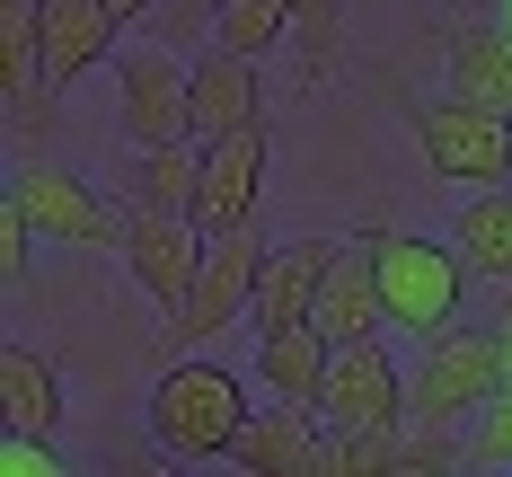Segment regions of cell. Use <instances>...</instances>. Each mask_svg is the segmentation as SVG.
I'll list each match as a JSON object with an SVG mask.
<instances>
[{"instance_id": "83f0119b", "label": "cell", "mask_w": 512, "mask_h": 477, "mask_svg": "<svg viewBox=\"0 0 512 477\" xmlns=\"http://www.w3.org/2000/svg\"><path fill=\"white\" fill-rule=\"evenodd\" d=\"M106 9H115V18H124V27H133V18H151L159 0H106Z\"/></svg>"}, {"instance_id": "d4e9b609", "label": "cell", "mask_w": 512, "mask_h": 477, "mask_svg": "<svg viewBox=\"0 0 512 477\" xmlns=\"http://www.w3.org/2000/svg\"><path fill=\"white\" fill-rule=\"evenodd\" d=\"M204 27H221V0H159V9H151L159 45H195Z\"/></svg>"}, {"instance_id": "8fae6325", "label": "cell", "mask_w": 512, "mask_h": 477, "mask_svg": "<svg viewBox=\"0 0 512 477\" xmlns=\"http://www.w3.org/2000/svg\"><path fill=\"white\" fill-rule=\"evenodd\" d=\"M265 151H274V142H265V124L204 142V177H195V221H204V239L248 230V221H256V195H265Z\"/></svg>"}, {"instance_id": "4316f807", "label": "cell", "mask_w": 512, "mask_h": 477, "mask_svg": "<svg viewBox=\"0 0 512 477\" xmlns=\"http://www.w3.org/2000/svg\"><path fill=\"white\" fill-rule=\"evenodd\" d=\"M27 239H36V221L18 204H0V283L9 292H27Z\"/></svg>"}, {"instance_id": "5b68a950", "label": "cell", "mask_w": 512, "mask_h": 477, "mask_svg": "<svg viewBox=\"0 0 512 477\" xmlns=\"http://www.w3.org/2000/svg\"><path fill=\"white\" fill-rule=\"evenodd\" d=\"M256 274H265V239L248 230H221V239H204V265H195V292H186V310L168 318V345L186 354V345H212L230 318L256 310Z\"/></svg>"}, {"instance_id": "9c48e42d", "label": "cell", "mask_w": 512, "mask_h": 477, "mask_svg": "<svg viewBox=\"0 0 512 477\" xmlns=\"http://www.w3.org/2000/svg\"><path fill=\"white\" fill-rule=\"evenodd\" d=\"M115 257L133 265V292L159 301L177 318L186 292H195V265H204V221L195 212H124V248Z\"/></svg>"}, {"instance_id": "44dd1931", "label": "cell", "mask_w": 512, "mask_h": 477, "mask_svg": "<svg viewBox=\"0 0 512 477\" xmlns=\"http://www.w3.org/2000/svg\"><path fill=\"white\" fill-rule=\"evenodd\" d=\"M283 36H292V0H230V9H221V27H212V45L248 53V62H265Z\"/></svg>"}, {"instance_id": "cb8c5ba5", "label": "cell", "mask_w": 512, "mask_h": 477, "mask_svg": "<svg viewBox=\"0 0 512 477\" xmlns=\"http://www.w3.org/2000/svg\"><path fill=\"white\" fill-rule=\"evenodd\" d=\"M468 469L486 477V469H512V380L477 407V433H468Z\"/></svg>"}, {"instance_id": "7c38bea8", "label": "cell", "mask_w": 512, "mask_h": 477, "mask_svg": "<svg viewBox=\"0 0 512 477\" xmlns=\"http://www.w3.org/2000/svg\"><path fill=\"white\" fill-rule=\"evenodd\" d=\"M230 469H248V477H327V416L274 398V407L248 416V433L230 442Z\"/></svg>"}, {"instance_id": "9a60e30c", "label": "cell", "mask_w": 512, "mask_h": 477, "mask_svg": "<svg viewBox=\"0 0 512 477\" xmlns=\"http://www.w3.org/2000/svg\"><path fill=\"white\" fill-rule=\"evenodd\" d=\"M265 124V89H256V62L230 45H212L195 62V142H221V133H248Z\"/></svg>"}, {"instance_id": "6da1fadb", "label": "cell", "mask_w": 512, "mask_h": 477, "mask_svg": "<svg viewBox=\"0 0 512 477\" xmlns=\"http://www.w3.org/2000/svg\"><path fill=\"white\" fill-rule=\"evenodd\" d=\"M248 389L221 363H168L151 380V442L168 460H230V442L248 433Z\"/></svg>"}, {"instance_id": "52a82bcc", "label": "cell", "mask_w": 512, "mask_h": 477, "mask_svg": "<svg viewBox=\"0 0 512 477\" xmlns=\"http://www.w3.org/2000/svg\"><path fill=\"white\" fill-rule=\"evenodd\" d=\"M318 416H327V433H389V424H407V371H398V354L380 336L336 345L327 380H318Z\"/></svg>"}, {"instance_id": "30bf717a", "label": "cell", "mask_w": 512, "mask_h": 477, "mask_svg": "<svg viewBox=\"0 0 512 477\" xmlns=\"http://www.w3.org/2000/svg\"><path fill=\"white\" fill-rule=\"evenodd\" d=\"M309 318L327 327V345H362V336L389 327V301H380V230H345L336 239V265H327Z\"/></svg>"}, {"instance_id": "5bb4252c", "label": "cell", "mask_w": 512, "mask_h": 477, "mask_svg": "<svg viewBox=\"0 0 512 477\" xmlns=\"http://www.w3.org/2000/svg\"><path fill=\"white\" fill-rule=\"evenodd\" d=\"M327 265H336V239H283V248H265V274H256V327H292V318L318 310V283H327Z\"/></svg>"}, {"instance_id": "2e32d148", "label": "cell", "mask_w": 512, "mask_h": 477, "mask_svg": "<svg viewBox=\"0 0 512 477\" xmlns=\"http://www.w3.org/2000/svg\"><path fill=\"white\" fill-rule=\"evenodd\" d=\"M195 177H204V151L195 142L124 151V212H195Z\"/></svg>"}, {"instance_id": "4fadbf2b", "label": "cell", "mask_w": 512, "mask_h": 477, "mask_svg": "<svg viewBox=\"0 0 512 477\" xmlns=\"http://www.w3.org/2000/svg\"><path fill=\"white\" fill-rule=\"evenodd\" d=\"M36 27H45V80L71 98V80H89L115 36H124V18L106 9V0H36Z\"/></svg>"}, {"instance_id": "e0dca14e", "label": "cell", "mask_w": 512, "mask_h": 477, "mask_svg": "<svg viewBox=\"0 0 512 477\" xmlns=\"http://www.w3.org/2000/svg\"><path fill=\"white\" fill-rule=\"evenodd\" d=\"M327 327L318 318H292V327H265V345H256V371H265V389L274 398H292V407H318V380H327Z\"/></svg>"}, {"instance_id": "7a4b0ae2", "label": "cell", "mask_w": 512, "mask_h": 477, "mask_svg": "<svg viewBox=\"0 0 512 477\" xmlns=\"http://www.w3.org/2000/svg\"><path fill=\"white\" fill-rule=\"evenodd\" d=\"M495 389H504V345H495V327H433L424 354H415L407 407H415V424H460V416H477Z\"/></svg>"}, {"instance_id": "7402d4cb", "label": "cell", "mask_w": 512, "mask_h": 477, "mask_svg": "<svg viewBox=\"0 0 512 477\" xmlns=\"http://www.w3.org/2000/svg\"><path fill=\"white\" fill-rule=\"evenodd\" d=\"M292 45H301V89H318L345 45V0H292Z\"/></svg>"}, {"instance_id": "d6986e66", "label": "cell", "mask_w": 512, "mask_h": 477, "mask_svg": "<svg viewBox=\"0 0 512 477\" xmlns=\"http://www.w3.org/2000/svg\"><path fill=\"white\" fill-rule=\"evenodd\" d=\"M451 98L512 115V27H460L451 36Z\"/></svg>"}, {"instance_id": "277c9868", "label": "cell", "mask_w": 512, "mask_h": 477, "mask_svg": "<svg viewBox=\"0 0 512 477\" xmlns=\"http://www.w3.org/2000/svg\"><path fill=\"white\" fill-rule=\"evenodd\" d=\"M115 124L133 151L151 142H195V62H177V45H133L115 62Z\"/></svg>"}, {"instance_id": "3957f363", "label": "cell", "mask_w": 512, "mask_h": 477, "mask_svg": "<svg viewBox=\"0 0 512 477\" xmlns=\"http://www.w3.org/2000/svg\"><path fill=\"white\" fill-rule=\"evenodd\" d=\"M468 292V257L442 248V239H407V230H380V301H389V327L407 336H433L460 318Z\"/></svg>"}, {"instance_id": "484cf974", "label": "cell", "mask_w": 512, "mask_h": 477, "mask_svg": "<svg viewBox=\"0 0 512 477\" xmlns=\"http://www.w3.org/2000/svg\"><path fill=\"white\" fill-rule=\"evenodd\" d=\"M0 477H62V451H53L45 433H0Z\"/></svg>"}, {"instance_id": "ac0fdd59", "label": "cell", "mask_w": 512, "mask_h": 477, "mask_svg": "<svg viewBox=\"0 0 512 477\" xmlns=\"http://www.w3.org/2000/svg\"><path fill=\"white\" fill-rule=\"evenodd\" d=\"M451 248L468 257V274L512 283V186H477V195L451 212Z\"/></svg>"}, {"instance_id": "8992f818", "label": "cell", "mask_w": 512, "mask_h": 477, "mask_svg": "<svg viewBox=\"0 0 512 477\" xmlns=\"http://www.w3.org/2000/svg\"><path fill=\"white\" fill-rule=\"evenodd\" d=\"M415 151L433 159V177H451V186H504L512 177V115L468 106V98L415 106Z\"/></svg>"}, {"instance_id": "603a6c76", "label": "cell", "mask_w": 512, "mask_h": 477, "mask_svg": "<svg viewBox=\"0 0 512 477\" xmlns=\"http://www.w3.org/2000/svg\"><path fill=\"white\" fill-rule=\"evenodd\" d=\"M451 469H468V442H451L442 424L389 433V477H451Z\"/></svg>"}, {"instance_id": "ffe728a7", "label": "cell", "mask_w": 512, "mask_h": 477, "mask_svg": "<svg viewBox=\"0 0 512 477\" xmlns=\"http://www.w3.org/2000/svg\"><path fill=\"white\" fill-rule=\"evenodd\" d=\"M0 424L18 433H62V371L36 345H9L0 354Z\"/></svg>"}, {"instance_id": "f1b7e54d", "label": "cell", "mask_w": 512, "mask_h": 477, "mask_svg": "<svg viewBox=\"0 0 512 477\" xmlns=\"http://www.w3.org/2000/svg\"><path fill=\"white\" fill-rule=\"evenodd\" d=\"M495 345H504V380H512V301H504V318H495Z\"/></svg>"}, {"instance_id": "ba28073f", "label": "cell", "mask_w": 512, "mask_h": 477, "mask_svg": "<svg viewBox=\"0 0 512 477\" xmlns=\"http://www.w3.org/2000/svg\"><path fill=\"white\" fill-rule=\"evenodd\" d=\"M9 204L36 221V239H62V248H124V212H106V195L89 186V177H71V168L18 159Z\"/></svg>"}]
</instances>
